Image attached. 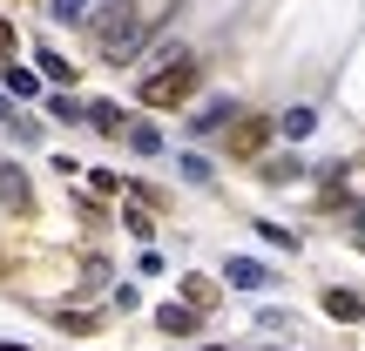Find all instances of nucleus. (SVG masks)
Masks as SVG:
<instances>
[{
  "label": "nucleus",
  "instance_id": "nucleus-1",
  "mask_svg": "<svg viewBox=\"0 0 365 351\" xmlns=\"http://www.w3.org/2000/svg\"><path fill=\"white\" fill-rule=\"evenodd\" d=\"M88 34L102 41V54L108 61H135L143 54V21H135V0H95L88 7Z\"/></svg>",
  "mask_w": 365,
  "mask_h": 351
},
{
  "label": "nucleus",
  "instance_id": "nucleus-2",
  "mask_svg": "<svg viewBox=\"0 0 365 351\" xmlns=\"http://www.w3.org/2000/svg\"><path fill=\"white\" fill-rule=\"evenodd\" d=\"M196 95V54H176V61H163L156 75L135 88V102L143 108H182Z\"/></svg>",
  "mask_w": 365,
  "mask_h": 351
},
{
  "label": "nucleus",
  "instance_id": "nucleus-3",
  "mask_svg": "<svg viewBox=\"0 0 365 351\" xmlns=\"http://www.w3.org/2000/svg\"><path fill=\"white\" fill-rule=\"evenodd\" d=\"M271 135H277L271 115H237V122H230V156H237V162H257Z\"/></svg>",
  "mask_w": 365,
  "mask_h": 351
},
{
  "label": "nucleus",
  "instance_id": "nucleus-4",
  "mask_svg": "<svg viewBox=\"0 0 365 351\" xmlns=\"http://www.w3.org/2000/svg\"><path fill=\"white\" fill-rule=\"evenodd\" d=\"M237 115H244V102H237V95H217L210 108H196V115H190V129L196 135H217V129H230Z\"/></svg>",
  "mask_w": 365,
  "mask_h": 351
},
{
  "label": "nucleus",
  "instance_id": "nucleus-5",
  "mask_svg": "<svg viewBox=\"0 0 365 351\" xmlns=\"http://www.w3.org/2000/svg\"><path fill=\"white\" fill-rule=\"evenodd\" d=\"M223 284L230 290H271V271H264L257 257H230L223 263Z\"/></svg>",
  "mask_w": 365,
  "mask_h": 351
},
{
  "label": "nucleus",
  "instance_id": "nucleus-6",
  "mask_svg": "<svg viewBox=\"0 0 365 351\" xmlns=\"http://www.w3.org/2000/svg\"><path fill=\"white\" fill-rule=\"evenodd\" d=\"M156 325L170 331V338H190V331H203V311H196V304H156Z\"/></svg>",
  "mask_w": 365,
  "mask_h": 351
},
{
  "label": "nucleus",
  "instance_id": "nucleus-7",
  "mask_svg": "<svg viewBox=\"0 0 365 351\" xmlns=\"http://www.w3.org/2000/svg\"><path fill=\"white\" fill-rule=\"evenodd\" d=\"M0 203L7 209H34V182L14 169V162H0Z\"/></svg>",
  "mask_w": 365,
  "mask_h": 351
},
{
  "label": "nucleus",
  "instance_id": "nucleus-8",
  "mask_svg": "<svg viewBox=\"0 0 365 351\" xmlns=\"http://www.w3.org/2000/svg\"><path fill=\"white\" fill-rule=\"evenodd\" d=\"M325 311L339 318V325H365V298H359V290H339V284H331L325 290Z\"/></svg>",
  "mask_w": 365,
  "mask_h": 351
},
{
  "label": "nucleus",
  "instance_id": "nucleus-9",
  "mask_svg": "<svg viewBox=\"0 0 365 351\" xmlns=\"http://www.w3.org/2000/svg\"><path fill=\"white\" fill-rule=\"evenodd\" d=\"M312 129H318V108H284L277 115V135H291V142H304Z\"/></svg>",
  "mask_w": 365,
  "mask_h": 351
},
{
  "label": "nucleus",
  "instance_id": "nucleus-10",
  "mask_svg": "<svg viewBox=\"0 0 365 351\" xmlns=\"http://www.w3.org/2000/svg\"><path fill=\"white\" fill-rule=\"evenodd\" d=\"M81 122H95L102 135H122V129H129V115H122V108H108V102H88V108H81Z\"/></svg>",
  "mask_w": 365,
  "mask_h": 351
},
{
  "label": "nucleus",
  "instance_id": "nucleus-11",
  "mask_svg": "<svg viewBox=\"0 0 365 351\" xmlns=\"http://www.w3.org/2000/svg\"><path fill=\"white\" fill-rule=\"evenodd\" d=\"M54 325H61L68 338H95V331H102V318H95V311H54Z\"/></svg>",
  "mask_w": 365,
  "mask_h": 351
},
{
  "label": "nucleus",
  "instance_id": "nucleus-12",
  "mask_svg": "<svg viewBox=\"0 0 365 351\" xmlns=\"http://www.w3.org/2000/svg\"><path fill=\"white\" fill-rule=\"evenodd\" d=\"M0 88H7V95H27V102H34V95H41V75H34V68H7V75H0Z\"/></svg>",
  "mask_w": 365,
  "mask_h": 351
},
{
  "label": "nucleus",
  "instance_id": "nucleus-13",
  "mask_svg": "<svg viewBox=\"0 0 365 351\" xmlns=\"http://www.w3.org/2000/svg\"><path fill=\"white\" fill-rule=\"evenodd\" d=\"M264 176H271V182H298L304 162H298V156H271V162H264Z\"/></svg>",
  "mask_w": 365,
  "mask_h": 351
},
{
  "label": "nucleus",
  "instance_id": "nucleus-14",
  "mask_svg": "<svg viewBox=\"0 0 365 351\" xmlns=\"http://www.w3.org/2000/svg\"><path fill=\"white\" fill-rule=\"evenodd\" d=\"M122 135H129V142H135V149H143V156H156V149H163V135H156V129H149V122H129V129H122Z\"/></svg>",
  "mask_w": 365,
  "mask_h": 351
},
{
  "label": "nucleus",
  "instance_id": "nucleus-15",
  "mask_svg": "<svg viewBox=\"0 0 365 351\" xmlns=\"http://www.w3.org/2000/svg\"><path fill=\"white\" fill-rule=\"evenodd\" d=\"M34 75H41V81H68V75H75V68H68L61 54H48V48H41V68H34Z\"/></svg>",
  "mask_w": 365,
  "mask_h": 351
},
{
  "label": "nucleus",
  "instance_id": "nucleus-16",
  "mask_svg": "<svg viewBox=\"0 0 365 351\" xmlns=\"http://www.w3.org/2000/svg\"><path fill=\"white\" fill-rule=\"evenodd\" d=\"M257 236H264V243H277V250H298V236H291L284 223H264V216H257Z\"/></svg>",
  "mask_w": 365,
  "mask_h": 351
},
{
  "label": "nucleus",
  "instance_id": "nucleus-17",
  "mask_svg": "<svg viewBox=\"0 0 365 351\" xmlns=\"http://www.w3.org/2000/svg\"><path fill=\"white\" fill-rule=\"evenodd\" d=\"M95 0H54V21H88Z\"/></svg>",
  "mask_w": 365,
  "mask_h": 351
},
{
  "label": "nucleus",
  "instance_id": "nucleus-18",
  "mask_svg": "<svg viewBox=\"0 0 365 351\" xmlns=\"http://www.w3.org/2000/svg\"><path fill=\"white\" fill-rule=\"evenodd\" d=\"M135 271H143V277H163V271H170V257H163V250H143V257H135Z\"/></svg>",
  "mask_w": 365,
  "mask_h": 351
},
{
  "label": "nucleus",
  "instance_id": "nucleus-19",
  "mask_svg": "<svg viewBox=\"0 0 365 351\" xmlns=\"http://www.w3.org/2000/svg\"><path fill=\"white\" fill-rule=\"evenodd\" d=\"M41 102H48L54 115H68V122H81V102H68V95H41Z\"/></svg>",
  "mask_w": 365,
  "mask_h": 351
},
{
  "label": "nucleus",
  "instance_id": "nucleus-20",
  "mask_svg": "<svg viewBox=\"0 0 365 351\" xmlns=\"http://www.w3.org/2000/svg\"><path fill=\"white\" fill-rule=\"evenodd\" d=\"M129 230H135V236H156V216H149V209L135 203V209H129Z\"/></svg>",
  "mask_w": 365,
  "mask_h": 351
},
{
  "label": "nucleus",
  "instance_id": "nucleus-21",
  "mask_svg": "<svg viewBox=\"0 0 365 351\" xmlns=\"http://www.w3.org/2000/svg\"><path fill=\"white\" fill-rule=\"evenodd\" d=\"M14 54V21H0V61Z\"/></svg>",
  "mask_w": 365,
  "mask_h": 351
},
{
  "label": "nucleus",
  "instance_id": "nucleus-22",
  "mask_svg": "<svg viewBox=\"0 0 365 351\" xmlns=\"http://www.w3.org/2000/svg\"><path fill=\"white\" fill-rule=\"evenodd\" d=\"M0 129H14V102H7V88H0Z\"/></svg>",
  "mask_w": 365,
  "mask_h": 351
},
{
  "label": "nucleus",
  "instance_id": "nucleus-23",
  "mask_svg": "<svg viewBox=\"0 0 365 351\" xmlns=\"http://www.w3.org/2000/svg\"><path fill=\"white\" fill-rule=\"evenodd\" d=\"M203 351H230V345H203Z\"/></svg>",
  "mask_w": 365,
  "mask_h": 351
}]
</instances>
